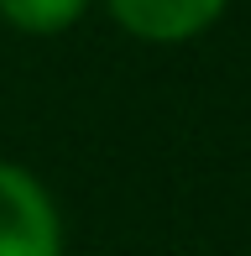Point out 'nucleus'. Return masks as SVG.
Masks as SVG:
<instances>
[{"label": "nucleus", "instance_id": "f257e3e1", "mask_svg": "<svg viewBox=\"0 0 251 256\" xmlns=\"http://www.w3.org/2000/svg\"><path fill=\"white\" fill-rule=\"evenodd\" d=\"M58 214L37 178L0 162V256H58Z\"/></svg>", "mask_w": 251, "mask_h": 256}, {"label": "nucleus", "instance_id": "f03ea898", "mask_svg": "<svg viewBox=\"0 0 251 256\" xmlns=\"http://www.w3.org/2000/svg\"><path fill=\"white\" fill-rule=\"evenodd\" d=\"M110 10L126 32L146 42H184L220 16L225 0H110Z\"/></svg>", "mask_w": 251, "mask_h": 256}, {"label": "nucleus", "instance_id": "7ed1b4c3", "mask_svg": "<svg viewBox=\"0 0 251 256\" xmlns=\"http://www.w3.org/2000/svg\"><path fill=\"white\" fill-rule=\"evenodd\" d=\"M84 6L89 0H0V21H10L16 32H32V37H52V32L74 26Z\"/></svg>", "mask_w": 251, "mask_h": 256}]
</instances>
